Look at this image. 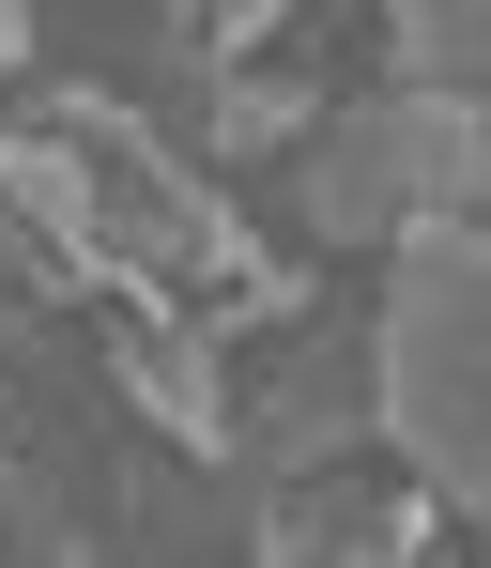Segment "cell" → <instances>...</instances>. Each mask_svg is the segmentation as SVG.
I'll use <instances>...</instances> for the list:
<instances>
[{
  "mask_svg": "<svg viewBox=\"0 0 491 568\" xmlns=\"http://www.w3.org/2000/svg\"><path fill=\"white\" fill-rule=\"evenodd\" d=\"M0 215L62 262V292H139V277L231 292V277L277 262L262 215L215 185L139 93H108V78H78V62L0 108Z\"/></svg>",
  "mask_w": 491,
  "mask_h": 568,
  "instance_id": "6da1fadb",
  "label": "cell"
},
{
  "mask_svg": "<svg viewBox=\"0 0 491 568\" xmlns=\"http://www.w3.org/2000/svg\"><path fill=\"white\" fill-rule=\"evenodd\" d=\"M354 369H369V446L446 523H477V491H491V231L477 215H430L385 246Z\"/></svg>",
  "mask_w": 491,
  "mask_h": 568,
  "instance_id": "7a4b0ae2",
  "label": "cell"
},
{
  "mask_svg": "<svg viewBox=\"0 0 491 568\" xmlns=\"http://www.w3.org/2000/svg\"><path fill=\"white\" fill-rule=\"evenodd\" d=\"M293 231L307 246H338V262H385L399 231H430V215H477L491 200V139H477V93H430V78H385V93H323L293 154Z\"/></svg>",
  "mask_w": 491,
  "mask_h": 568,
  "instance_id": "3957f363",
  "label": "cell"
},
{
  "mask_svg": "<svg viewBox=\"0 0 491 568\" xmlns=\"http://www.w3.org/2000/svg\"><path fill=\"white\" fill-rule=\"evenodd\" d=\"M231 369V476L293 491V476L369 462V369H354V307H293L277 338L215 354Z\"/></svg>",
  "mask_w": 491,
  "mask_h": 568,
  "instance_id": "277c9868",
  "label": "cell"
},
{
  "mask_svg": "<svg viewBox=\"0 0 491 568\" xmlns=\"http://www.w3.org/2000/svg\"><path fill=\"white\" fill-rule=\"evenodd\" d=\"M323 93H338L323 62H231V78L185 108V154L215 170V185H231V170H277L307 123H323Z\"/></svg>",
  "mask_w": 491,
  "mask_h": 568,
  "instance_id": "5b68a950",
  "label": "cell"
},
{
  "mask_svg": "<svg viewBox=\"0 0 491 568\" xmlns=\"http://www.w3.org/2000/svg\"><path fill=\"white\" fill-rule=\"evenodd\" d=\"M16 62H31V0H0V78H16Z\"/></svg>",
  "mask_w": 491,
  "mask_h": 568,
  "instance_id": "8992f818",
  "label": "cell"
}]
</instances>
